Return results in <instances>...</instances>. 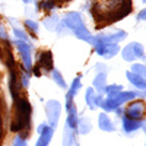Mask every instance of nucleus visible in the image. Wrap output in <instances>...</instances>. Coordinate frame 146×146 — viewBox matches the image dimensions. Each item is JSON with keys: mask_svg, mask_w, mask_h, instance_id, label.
Masks as SVG:
<instances>
[{"mask_svg": "<svg viewBox=\"0 0 146 146\" xmlns=\"http://www.w3.org/2000/svg\"><path fill=\"white\" fill-rule=\"evenodd\" d=\"M130 0H102L95 6V12L101 15H111V19H120L130 12Z\"/></svg>", "mask_w": 146, "mask_h": 146, "instance_id": "nucleus-1", "label": "nucleus"}, {"mask_svg": "<svg viewBox=\"0 0 146 146\" xmlns=\"http://www.w3.org/2000/svg\"><path fill=\"white\" fill-rule=\"evenodd\" d=\"M29 115H31V108L27 101H19L18 102V111H16V118L12 123V130H21L23 127H28L29 124Z\"/></svg>", "mask_w": 146, "mask_h": 146, "instance_id": "nucleus-2", "label": "nucleus"}, {"mask_svg": "<svg viewBox=\"0 0 146 146\" xmlns=\"http://www.w3.org/2000/svg\"><path fill=\"white\" fill-rule=\"evenodd\" d=\"M45 111H47V117H48L50 124L56 126L58 121V115H60V104L56 101H50L45 105Z\"/></svg>", "mask_w": 146, "mask_h": 146, "instance_id": "nucleus-3", "label": "nucleus"}, {"mask_svg": "<svg viewBox=\"0 0 146 146\" xmlns=\"http://www.w3.org/2000/svg\"><path fill=\"white\" fill-rule=\"evenodd\" d=\"M96 50H98V53L104 57H113L114 54H117L118 51V45L117 44H98L96 45Z\"/></svg>", "mask_w": 146, "mask_h": 146, "instance_id": "nucleus-4", "label": "nucleus"}, {"mask_svg": "<svg viewBox=\"0 0 146 146\" xmlns=\"http://www.w3.org/2000/svg\"><path fill=\"white\" fill-rule=\"evenodd\" d=\"M127 118L130 120H139L143 114V104L142 102H135V104H131L130 107H127Z\"/></svg>", "mask_w": 146, "mask_h": 146, "instance_id": "nucleus-5", "label": "nucleus"}, {"mask_svg": "<svg viewBox=\"0 0 146 146\" xmlns=\"http://www.w3.org/2000/svg\"><path fill=\"white\" fill-rule=\"evenodd\" d=\"M51 137H53V129L51 127H45L40 133V139H38V142L35 143V146H47L48 143H50Z\"/></svg>", "mask_w": 146, "mask_h": 146, "instance_id": "nucleus-6", "label": "nucleus"}, {"mask_svg": "<svg viewBox=\"0 0 146 146\" xmlns=\"http://www.w3.org/2000/svg\"><path fill=\"white\" fill-rule=\"evenodd\" d=\"M66 23H67V27H70L73 31H76V29H79L80 27H83V25H82V21H80V16H79L78 13H70V15H67V16H66Z\"/></svg>", "mask_w": 146, "mask_h": 146, "instance_id": "nucleus-7", "label": "nucleus"}, {"mask_svg": "<svg viewBox=\"0 0 146 146\" xmlns=\"http://www.w3.org/2000/svg\"><path fill=\"white\" fill-rule=\"evenodd\" d=\"M18 47H19V50H21V53H22L23 60H25V66L29 69V67H31V50H29V47H28L25 42H22V41L18 42Z\"/></svg>", "mask_w": 146, "mask_h": 146, "instance_id": "nucleus-8", "label": "nucleus"}, {"mask_svg": "<svg viewBox=\"0 0 146 146\" xmlns=\"http://www.w3.org/2000/svg\"><path fill=\"white\" fill-rule=\"evenodd\" d=\"M100 127L102 129V130H105V131H113L114 130V124L111 123V120H110V117L108 115H105V114H101L100 115Z\"/></svg>", "mask_w": 146, "mask_h": 146, "instance_id": "nucleus-9", "label": "nucleus"}, {"mask_svg": "<svg viewBox=\"0 0 146 146\" xmlns=\"http://www.w3.org/2000/svg\"><path fill=\"white\" fill-rule=\"evenodd\" d=\"M75 145V136H73V130L70 127H66L64 130V137H63V146H73Z\"/></svg>", "mask_w": 146, "mask_h": 146, "instance_id": "nucleus-10", "label": "nucleus"}, {"mask_svg": "<svg viewBox=\"0 0 146 146\" xmlns=\"http://www.w3.org/2000/svg\"><path fill=\"white\" fill-rule=\"evenodd\" d=\"M123 126H124V130L126 131H135L140 127V123L136 120H130V118H124L123 121Z\"/></svg>", "mask_w": 146, "mask_h": 146, "instance_id": "nucleus-11", "label": "nucleus"}, {"mask_svg": "<svg viewBox=\"0 0 146 146\" xmlns=\"http://www.w3.org/2000/svg\"><path fill=\"white\" fill-rule=\"evenodd\" d=\"M127 78L133 82V85H136V86H139V88H146V82L140 76H137L136 73H133V72L127 73Z\"/></svg>", "mask_w": 146, "mask_h": 146, "instance_id": "nucleus-12", "label": "nucleus"}, {"mask_svg": "<svg viewBox=\"0 0 146 146\" xmlns=\"http://www.w3.org/2000/svg\"><path fill=\"white\" fill-rule=\"evenodd\" d=\"M51 64H53V62H51L50 53H44L42 57L40 58V66L44 67V69H51Z\"/></svg>", "mask_w": 146, "mask_h": 146, "instance_id": "nucleus-13", "label": "nucleus"}, {"mask_svg": "<svg viewBox=\"0 0 146 146\" xmlns=\"http://www.w3.org/2000/svg\"><path fill=\"white\" fill-rule=\"evenodd\" d=\"M78 124H79V131L82 133V135H86V133H89V130H91V123H89L88 120L82 118V120L78 121Z\"/></svg>", "mask_w": 146, "mask_h": 146, "instance_id": "nucleus-14", "label": "nucleus"}, {"mask_svg": "<svg viewBox=\"0 0 146 146\" xmlns=\"http://www.w3.org/2000/svg\"><path fill=\"white\" fill-rule=\"evenodd\" d=\"M86 101H88V104H89V107H91V108H95V107H96V104L100 102V100L96 98V95L94 94V91H92V89H89V91H88V94H86Z\"/></svg>", "mask_w": 146, "mask_h": 146, "instance_id": "nucleus-15", "label": "nucleus"}, {"mask_svg": "<svg viewBox=\"0 0 146 146\" xmlns=\"http://www.w3.org/2000/svg\"><path fill=\"white\" fill-rule=\"evenodd\" d=\"M133 73H136V75L140 76L143 80H146V67L145 66H140V64L133 66Z\"/></svg>", "mask_w": 146, "mask_h": 146, "instance_id": "nucleus-16", "label": "nucleus"}, {"mask_svg": "<svg viewBox=\"0 0 146 146\" xmlns=\"http://www.w3.org/2000/svg\"><path fill=\"white\" fill-rule=\"evenodd\" d=\"M123 56H124L126 60H135V58H136V54H135V51H133V47H127V48H124Z\"/></svg>", "mask_w": 146, "mask_h": 146, "instance_id": "nucleus-17", "label": "nucleus"}, {"mask_svg": "<svg viewBox=\"0 0 146 146\" xmlns=\"http://www.w3.org/2000/svg\"><path fill=\"white\" fill-rule=\"evenodd\" d=\"M105 82V75H98L96 76V79H95V86L98 88V89H102L104 88V83Z\"/></svg>", "mask_w": 146, "mask_h": 146, "instance_id": "nucleus-18", "label": "nucleus"}, {"mask_svg": "<svg viewBox=\"0 0 146 146\" xmlns=\"http://www.w3.org/2000/svg\"><path fill=\"white\" fill-rule=\"evenodd\" d=\"M131 47H133V51H135L136 57H142V58H143V48H142V45H139V44H133Z\"/></svg>", "mask_w": 146, "mask_h": 146, "instance_id": "nucleus-19", "label": "nucleus"}, {"mask_svg": "<svg viewBox=\"0 0 146 146\" xmlns=\"http://www.w3.org/2000/svg\"><path fill=\"white\" fill-rule=\"evenodd\" d=\"M121 88L120 86H117V85H114V86H110V88H107V92L110 94V98L111 96H114V95H117V92L120 91Z\"/></svg>", "mask_w": 146, "mask_h": 146, "instance_id": "nucleus-20", "label": "nucleus"}, {"mask_svg": "<svg viewBox=\"0 0 146 146\" xmlns=\"http://www.w3.org/2000/svg\"><path fill=\"white\" fill-rule=\"evenodd\" d=\"M53 76H54V79L57 80V83H58V85H60V86H62V88H64V86H66V83H64L63 78L60 76L58 73H57V72H54V73H53Z\"/></svg>", "mask_w": 146, "mask_h": 146, "instance_id": "nucleus-21", "label": "nucleus"}, {"mask_svg": "<svg viewBox=\"0 0 146 146\" xmlns=\"http://www.w3.org/2000/svg\"><path fill=\"white\" fill-rule=\"evenodd\" d=\"M12 146H28V145H27V142L23 140V139H21V137H16V139H15V142H13V145H12Z\"/></svg>", "mask_w": 146, "mask_h": 146, "instance_id": "nucleus-22", "label": "nucleus"}, {"mask_svg": "<svg viewBox=\"0 0 146 146\" xmlns=\"http://www.w3.org/2000/svg\"><path fill=\"white\" fill-rule=\"evenodd\" d=\"M78 88H79V79H76L75 82H73V86H72V91H70V96L75 95V92L78 91Z\"/></svg>", "mask_w": 146, "mask_h": 146, "instance_id": "nucleus-23", "label": "nucleus"}, {"mask_svg": "<svg viewBox=\"0 0 146 146\" xmlns=\"http://www.w3.org/2000/svg\"><path fill=\"white\" fill-rule=\"evenodd\" d=\"M27 27H29L31 29L36 31V23H35V25H34V22H31V21H28V22H27Z\"/></svg>", "mask_w": 146, "mask_h": 146, "instance_id": "nucleus-24", "label": "nucleus"}, {"mask_svg": "<svg viewBox=\"0 0 146 146\" xmlns=\"http://www.w3.org/2000/svg\"><path fill=\"white\" fill-rule=\"evenodd\" d=\"M15 34L19 36V38H25V36H23V35H25V34H23L22 31H19V29H15Z\"/></svg>", "mask_w": 146, "mask_h": 146, "instance_id": "nucleus-25", "label": "nucleus"}, {"mask_svg": "<svg viewBox=\"0 0 146 146\" xmlns=\"http://www.w3.org/2000/svg\"><path fill=\"white\" fill-rule=\"evenodd\" d=\"M137 18H139V19H146V10H143V13H139Z\"/></svg>", "mask_w": 146, "mask_h": 146, "instance_id": "nucleus-26", "label": "nucleus"}, {"mask_svg": "<svg viewBox=\"0 0 146 146\" xmlns=\"http://www.w3.org/2000/svg\"><path fill=\"white\" fill-rule=\"evenodd\" d=\"M0 36H3V38H5V31L2 28H0Z\"/></svg>", "mask_w": 146, "mask_h": 146, "instance_id": "nucleus-27", "label": "nucleus"}, {"mask_svg": "<svg viewBox=\"0 0 146 146\" xmlns=\"http://www.w3.org/2000/svg\"><path fill=\"white\" fill-rule=\"evenodd\" d=\"M25 2H29V0H25Z\"/></svg>", "mask_w": 146, "mask_h": 146, "instance_id": "nucleus-28", "label": "nucleus"}, {"mask_svg": "<svg viewBox=\"0 0 146 146\" xmlns=\"http://www.w3.org/2000/svg\"><path fill=\"white\" fill-rule=\"evenodd\" d=\"M143 2H146V0H143Z\"/></svg>", "mask_w": 146, "mask_h": 146, "instance_id": "nucleus-29", "label": "nucleus"}]
</instances>
